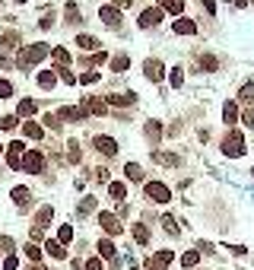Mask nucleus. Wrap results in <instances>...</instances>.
<instances>
[{"label":"nucleus","mask_w":254,"mask_h":270,"mask_svg":"<svg viewBox=\"0 0 254 270\" xmlns=\"http://www.w3.org/2000/svg\"><path fill=\"white\" fill-rule=\"evenodd\" d=\"M51 219H54V207H51V204H42V207L35 210V229H48Z\"/></svg>","instance_id":"nucleus-23"},{"label":"nucleus","mask_w":254,"mask_h":270,"mask_svg":"<svg viewBox=\"0 0 254 270\" xmlns=\"http://www.w3.org/2000/svg\"><path fill=\"white\" fill-rule=\"evenodd\" d=\"M19 172H25V175H42V172H45V153H42V150H25L23 168H19Z\"/></svg>","instance_id":"nucleus-9"},{"label":"nucleus","mask_w":254,"mask_h":270,"mask_svg":"<svg viewBox=\"0 0 254 270\" xmlns=\"http://www.w3.org/2000/svg\"><path fill=\"white\" fill-rule=\"evenodd\" d=\"M96 248H99V258H102V261H108V264L115 267V270H121V264H124V261H121V254H118V245H115V239L102 235Z\"/></svg>","instance_id":"nucleus-6"},{"label":"nucleus","mask_w":254,"mask_h":270,"mask_svg":"<svg viewBox=\"0 0 254 270\" xmlns=\"http://www.w3.org/2000/svg\"><path fill=\"white\" fill-rule=\"evenodd\" d=\"M32 270H48V267H42V264H35V267H32Z\"/></svg>","instance_id":"nucleus-58"},{"label":"nucleus","mask_w":254,"mask_h":270,"mask_svg":"<svg viewBox=\"0 0 254 270\" xmlns=\"http://www.w3.org/2000/svg\"><path fill=\"white\" fill-rule=\"evenodd\" d=\"M165 73H169V67H165V60L159 57H143V77L150 80V83H165Z\"/></svg>","instance_id":"nucleus-7"},{"label":"nucleus","mask_w":254,"mask_h":270,"mask_svg":"<svg viewBox=\"0 0 254 270\" xmlns=\"http://www.w3.org/2000/svg\"><path fill=\"white\" fill-rule=\"evenodd\" d=\"M23 251H25V258H29L32 264H38V261H42V254H45V248H38V242H29Z\"/></svg>","instance_id":"nucleus-39"},{"label":"nucleus","mask_w":254,"mask_h":270,"mask_svg":"<svg viewBox=\"0 0 254 270\" xmlns=\"http://www.w3.org/2000/svg\"><path fill=\"white\" fill-rule=\"evenodd\" d=\"M133 242H137V245H146V242H150V226H146L143 219L133 222Z\"/></svg>","instance_id":"nucleus-37"},{"label":"nucleus","mask_w":254,"mask_h":270,"mask_svg":"<svg viewBox=\"0 0 254 270\" xmlns=\"http://www.w3.org/2000/svg\"><path fill=\"white\" fill-rule=\"evenodd\" d=\"M51 54V48L45 42H35V45H23L19 48V57H16V67H32V64H42L45 57Z\"/></svg>","instance_id":"nucleus-3"},{"label":"nucleus","mask_w":254,"mask_h":270,"mask_svg":"<svg viewBox=\"0 0 254 270\" xmlns=\"http://www.w3.org/2000/svg\"><path fill=\"white\" fill-rule=\"evenodd\" d=\"M19 267V258H16V254H6V258H3V270H16Z\"/></svg>","instance_id":"nucleus-53"},{"label":"nucleus","mask_w":254,"mask_h":270,"mask_svg":"<svg viewBox=\"0 0 254 270\" xmlns=\"http://www.w3.org/2000/svg\"><path fill=\"white\" fill-rule=\"evenodd\" d=\"M99 80H102V73H99V70H86V73H79V77H76V83H83V86H96Z\"/></svg>","instance_id":"nucleus-42"},{"label":"nucleus","mask_w":254,"mask_h":270,"mask_svg":"<svg viewBox=\"0 0 254 270\" xmlns=\"http://www.w3.org/2000/svg\"><path fill=\"white\" fill-rule=\"evenodd\" d=\"M165 77H169V86H172V89H181V86H184V67H169V73H165Z\"/></svg>","instance_id":"nucleus-33"},{"label":"nucleus","mask_w":254,"mask_h":270,"mask_svg":"<svg viewBox=\"0 0 254 270\" xmlns=\"http://www.w3.org/2000/svg\"><path fill=\"white\" fill-rule=\"evenodd\" d=\"M23 156H25V143L23 140H13V143L6 146V165H10L13 172H19V168H23Z\"/></svg>","instance_id":"nucleus-14"},{"label":"nucleus","mask_w":254,"mask_h":270,"mask_svg":"<svg viewBox=\"0 0 254 270\" xmlns=\"http://www.w3.org/2000/svg\"><path fill=\"white\" fill-rule=\"evenodd\" d=\"M38 26H42V29H51V26H54V13H45V16L38 19Z\"/></svg>","instance_id":"nucleus-54"},{"label":"nucleus","mask_w":254,"mask_h":270,"mask_svg":"<svg viewBox=\"0 0 254 270\" xmlns=\"http://www.w3.org/2000/svg\"><path fill=\"white\" fill-rule=\"evenodd\" d=\"M83 108H86L89 114H99V118L111 114V108H108V102H105L102 96H86V99H83Z\"/></svg>","instance_id":"nucleus-17"},{"label":"nucleus","mask_w":254,"mask_h":270,"mask_svg":"<svg viewBox=\"0 0 254 270\" xmlns=\"http://www.w3.org/2000/svg\"><path fill=\"white\" fill-rule=\"evenodd\" d=\"M45 254L54 261H67V245H61L57 239H45Z\"/></svg>","instance_id":"nucleus-24"},{"label":"nucleus","mask_w":254,"mask_h":270,"mask_svg":"<svg viewBox=\"0 0 254 270\" xmlns=\"http://www.w3.org/2000/svg\"><path fill=\"white\" fill-rule=\"evenodd\" d=\"M57 118L61 121H70V124H86V121H89V111H86L83 105H64L61 111H57Z\"/></svg>","instance_id":"nucleus-15"},{"label":"nucleus","mask_w":254,"mask_h":270,"mask_svg":"<svg viewBox=\"0 0 254 270\" xmlns=\"http://www.w3.org/2000/svg\"><path fill=\"white\" fill-rule=\"evenodd\" d=\"M64 16H67V23H70V26H79V23H83L76 0H67V3H64Z\"/></svg>","instance_id":"nucleus-32"},{"label":"nucleus","mask_w":254,"mask_h":270,"mask_svg":"<svg viewBox=\"0 0 254 270\" xmlns=\"http://www.w3.org/2000/svg\"><path fill=\"white\" fill-rule=\"evenodd\" d=\"M57 77H61V83H67V86H76V73H73L70 67H61V70H57Z\"/></svg>","instance_id":"nucleus-46"},{"label":"nucleus","mask_w":254,"mask_h":270,"mask_svg":"<svg viewBox=\"0 0 254 270\" xmlns=\"http://www.w3.org/2000/svg\"><path fill=\"white\" fill-rule=\"evenodd\" d=\"M57 242H61V245H70L73 242V226L70 222H61V229H57Z\"/></svg>","instance_id":"nucleus-43"},{"label":"nucleus","mask_w":254,"mask_h":270,"mask_svg":"<svg viewBox=\"0 0 254 270\" xmlns=\"http://www.w3.org/2000/svg\"><path fill=\"white\" fill-rule=\"evenodd\" d=\"M248 3H251V0H232V6H235V10H245Z\"/></svg>","instance_id":"nucleus-57"},{"label":"nucleus","mask_w":254,"mask_h":270,"mask_svg":"<svg viewBox=\"0 0 254 270\" xmlns=\"http://www.w3.org/2000/svg\"><path fill=\"white\" fill-rule=\"evenodd\" d=\"M162 19H165V13L159 10V6H143V10L137 13V29L152 32V29H159V26H162Z\"/></svg>","instance_id":"nucleus-4"},{"label":"nucleus","mask_w":254,"mask_h":270,"mask_svg":"<svg viewBox=\"0 0 254 270\" xmlns=\"http://www.w3.org/2000/svg\"><path fill=\"white\" fill-rule=\"evenodd\" d=\"M76 213H79V216H92V213H99V197H92V194H86V197L79 200Z\"/></svg>","instance_id":"nucleus-29"},{"label":"nucleus","mask_w":254,"mask_h":270,"mask_svg":"<svg viewBox=\"0 0 254 270\" xmlns=\"http://www.w3.org/2000/svg\"><path fill=\"white\" fill-rule=\"evenodd\" d=\"M219 57L213 51H203V54H197V60H194V67H191V73H216L219 70Z\"/></svg>","instance_id":"nucleus-11"},{"label":"nucleus","mask_w":254,"mask_h":270,"mask_svg":"<svg viewBox=\"0 0 254 270\" xmlns=\"http://www.w3.org/2000/svg\"><path fill=\"white\" fill-rule=\"evenodd\" d=\"M99 19H102V26H108V29H121L124 13L118 10L115 3H102V6H99Z\"/></svg>","instance_id":"nucleus-10"},{"label":"nucleus","mask_w":254,"mask_h":270,"mask_svg":"<svg viewBox=\"0 0 254 270\" xmlns=\"http://www.w3.org/2000/svg\"><path fill=\"white\" fill-rule=\"evenodd\" d=\"M13 92H16V89H13L10 80H0V99H13Z\"/></svg>","instance_id":"nucleus-49"},{"label":"nucleus","mask_w":254,"mask_h":270,"mask_svg":"<svg viewBox=\"0 0 254 270\" xmlns=\"http://www.w3.org/2000/svg\"><path fill=\"white\" fill-rule=\"evenodd\" d=\"M169 32H172V35H178V38H184V35H197V23H194L191 16H178L175 23L169 26Z\"/></svg>","instance_id":"nucleus-16"},{"label":"nucleus","mask_w":254,"mask_h":270,"mask_svg":"<svg viewBox=\"0 0 254 270\" xmlns=\"http://www.w3.org/2000/svg\"><path fill=\"white\" fill-rule=\"evenodd\" d=\"M124 178L127 181H133V185H143V178H146V172H143V165L140 162H124Z\"/></svg>","instance_id":"nucleus-21"},{"label":"nucleus","mask_w":254,"mask_h":270,"mask_svg":"<svg viewBox=\"0 0 254 270\" xmlns=\"http://www.w3.org/2000/svg\"><path fill=\"white\" fill-rule=\"evenodd\" d=\"M108 102V108H124V105H137V92H115V96H108L105 99Z\"/></svg>","instance_id":"nucleus-20"},{"label":"nucleus","mask_w":254,"mask_h":270,"mask_svg":"<svg viewBox=\"0 0 254 270\" xmlns=\"http://www.w3.org/2000/svg\"><path fill=\"white\" fill-rule=\"evenodd\" d=\"M16 3H25V0H16Z\"/></svg>","instance_id":"nucleus-59"},{"label":"nucleus","mask_w":254,"mask_h":270,"mask_svg":"<svg viewBox=\"0 0 254 270\" xmlns=\"http://www.w3.org/2000/svg\"><path fill=\"white\" fill-rule=\"evenodd\" d=\"M223 248H226L229 254H235V258H248V248H245V245H232V242H223Z\"/></svg>","instance_id":"nucleus-45"},{"label":"nucleus","mask_w":254,"mask_h":270,"mask_svg":"<svg viewBox=\"0 0 254 270\" xmlns=\"http://www.w3.org/2000/svg\"><path fill=\"white\" fill-rule=\"evenodd\" d=\"M92 150H96L99 156H105V159H115L118 153H121V143H118L111 134H96V137H92Z\"/></svg>","instance_id":"nucleus-5"},{"label":"nucleus","mask_w":254,"mask_h":270,"mask_svg":"<svg viewBox=\"0 0 254 270\" xmlns=\"http://www.w3.org/2000/svg\"><path fill=\"white\" fill-rule=\"evenodd\" d=\"M16 124H19L16 114H3V118H0V131H13Z\"/></svg>","instance_id":"nucleus-48"},{"label":"nucleus","mask_w":254,"mask_h":270,"mask_svg":"<svg viewBox=\"0 0 254 270\" xmlns=\"http://www.w3.org/2000/svg\"><path fill=\"white\" fill-rule=\"evenodd\" d=\"M200 3H203V10L210 13V16H216V0H200Z\"/></svg>","instance_id":"nucleus-56"},{"label":"nucleus","mask_w":254,"mask_h":270,"mask_svg":"<svg viewBox=\"0 0 254 270\" xmlns=\"http://www.w3.org/2000/svg\"><path fill=\"white\" fill-rule=\"evenodd\" d=\"M76 48H83V51H102V38L99 35H89V32H79L76 35Z\"/></svg>","instance_id":"nucleus-19"},{"label":"nucleus","mask_w":254,"mask_h":270,"mask_svg":"<svg viewBox=\"0 0 254 270\" xmlns=\"http://www.w3.org/2000/svg\"><path fill=\"white\" fill-rule=\"evenodd\" d=\"M194 248H197L200 254H213V251H216V245H213V242H206V239H197V242H194Z\"/></svg>","instance_id":"nucleus-47"},{"label":"nucleus","mask_w":254,"mask_h":270,"mask_svg":"<svg viewBox=\"0 0 254 270\" xmlns=\"http://www.w3.org/2000/svg\"><path fill=\"white\" fill-rule=\"evenodd\" d=\"M0 153H3V146H0Z\"/></svg>","instance_id":"nucleus-61"},{"label":"nucleus","mask_w":254,"mask_h":270,"mask_svg":"<svg viewBox=\"0 0 254 270\" xmlns=\"http://www.w3.org/2000/svg\"><path fill=\"white\" fill-rule=\"evenodd\" d=\"M10 197H13V204H16L19 210H25V207L32 204V191H29L25 185H16V188L10 191Z\"/></svg>","instance_id":"nucleus-22"},{"label":"nucleus","mask_w":254,"mask_h":270,"mask_svg":"<svg viewBox=\"0 0 254 270\" xmlns=\"http://www.w3.org/2000/svg\"><path fill=\"white\" fill-rule=\"evenodd\" d=\"M159 222H162V232H165V235H172V239H178V235H181V226H178V219H175L172 213H165Z\"/></svg>","instance_id":"nucleus-30"},{"label":"nucleus","mask_w":254,"mask_h":270,"mask_svg":"<svg viewBox=\"0 0 254 270\" xmlns=\"http://www.w3.org/2000/svg\"><path fill=\"white\" fill-rule=\"evenodd\" d=\"M235 102H242L245 108H254V80H248V83L238 86V99Z\"/></svg>","instance_id":"nucleus-27"},{"label":"nucleus","mask_w":254,"mask_h":270,"mask_svg":"<svg viewBox=\"0 0 254 270\" xmlns=\"http://www.w3.org/2000/svg\"><path fill=\"white\" fill-rule=\"evenodd\" d=\"M0 45H3V48H19V32H3V35H0Z\"/></svg>","instance_id":"nucleus-44"},{"label":"nucleus","mask_w":254,"mask_h":270,"mask_svg":"<svg viewBox=\"0 0 254 270\" xmlns=\"http://www.w3.org/2000/svg\"><path fill=\"white\" fill-rule=\"evenodd\" d=\"M152 261H159V264H165V267H172V261H175V251L172 248H159L156 254H150Z\"/></svg>","instance_id":"nucleus-40"},{"label":"nucleus","mask_w":254,"mask_h":270,"mask_svg":"<svg viewBox=\"0 0 254 270\" xmlns=\"http://www.w3.org/2000/svg\"><path fill=\"white\" fill-rule=\"evenodd\" d=\"M152 159H156L159 165H169V168H178V165H181V156H178V153H162V150H152Z\"/></svg>","instance_id":"nucleus-28"},{"label":"nucleus","mask_w":254,"mask_h":270,"mask_svg":"<svg viewBox=\"0 0 254 270\" xmlns=\"http://www.w3.org/2000/svg\"><path fill=\"white\" fill-rule=\"evenodd\" d=\"M35 111H38V102H35V99H23V102L16 105V118H32Z\"/></svg>","instance_id":"nucleus-34"},{"label":"nucleus","mask_w":254,"mask_h":270,"mask_svg":"<svg viewBox=\"0 0 254 270\" xmlns=\"http://www.w3.org/2000/svg\"><path fill=\"white\" fill-rule=\"evenodd\" d=\"M67 159H70L73 165L83 159V153H79V140H67Z\"/></svg>","instance_id":"nucleus-41"},{"label":"nucleus","mask_w":254,"mask_h":270,"mask_svg":"<svg viewBox=\"0 0 254 270\" xmlns=\"http://www.w3.org/2000/svg\"><path fill=\"white\" fill-rule=\"evenodd\" d=\"M108 197L115 204H127V181H108Z\"/></svg>","instance_id":"nucleus-25"},{"label":"nucleus","mask_w":254,"mask_h":270,"mask_svg":"<svg viewBox=\"0 0 254 270\" xmlns=\"http://www.w3.org/2000/svg\"><path fill=\"white\" fill-rule=\"evenodd\" d=\"M219 153H223L226 159H242L245 153H248V143H245V134L238 131V127H229V131L219 137Z\"/></svg>","instance_id":"nucleus-1"},{"label":"nucleus","mask_w":254,"mask_h":270,"mask_svg":"<svg viewBox=\"0 0 254 270\" xmlns=\"http://www.w3.org/2000/svg\"><path fill=\"white\" fill-rule=\"evenodd\" d=\"M99 226H102V232L108 235V239H115V235L124 232V222L115 210H99Z\"/></svg>","instance_id":"nucleus-8"},{"label":"nucleus","mask_w":254,"mask_h":270,"mask_svg":"<svg viewBox=\"0 0 254 270\" xmlns=\"http://www.w3.org/2000/svg\"><path fill=\"white\" fill-rule=\"evenodd\" d=\"M35 83L42 86V89H54V86H57V73H54V70H42V73L35 77Z\"/></svg>","instance_id":"nucleus-36"},{"label":"nucleus","mask_w":254,"mask_h":270,"mask_svg":"<svg viewBox=\"0 0 254 270\" xmlns=\"http://www.w3.org/2000/svg\"><path fill=\"white\" fill-rule=\"evenodd\" d=\"M156 6L162 13H172V16H184V0H156Z\"/></svg>","instance_id":"nucleus-26"},{"label":"nucleus","mask_w":254,"mask_h":270,"mask_svg":"<svg viewBox=\"0 0 254 270\" xmlns=\"http://www.w3.org/2000/svg\"><path fill=\"white\" fill-rule=\"evenodd\" d=\"M200 258H203V254H200L197 248H188V251L181 254V267H184V270H197V264H200Z\"/></svg>","instance_id":"nucleus-31"},{"label":"nucleus","mask_w":254,"mask_h":270,"mask_svg":"<svg viewBox=\"0 0 254 270\" xmlns=\"http://www.w3.org/2000/svg\"><path fill=\"white\" fill-rule=\"evenodd\" d=\"M219 114H223V124L226 127H235L238 121H242V108H238L235 99H226V102L219 105Z\"/></svg>","instance_id":"nucleus-13"},{"label":"nucleus","mask_w":254,"mask_h":270,"mask_svg":"<svg viewBox=\"0 0 254 270\" xmlns=\"http://www.w3.org/2000/svg\"><path fill=\"white\" fill-rule=\"evenodd\" d=\"M143 267H146V270H169L165 264H159V261H152V258H146V261H143Z\"/></svg>","instance_id":"nucleus-55"},{"label":"nucleus","mask_w":254,"mask_h":270,"mask_svg":"<svg viewBox=\"0 0 254 270\" xmlns=\"http://www.w3.org/2000/svg\"><path fill=\"white\" fill-rule=\"evenodd\" d=\"M23 134H25L29 140H42V137H45V127L35 124V121H25V124H23Z\"/></svg>","instance_id":"nucleus-38"},{"label":"nucleus","mask_w":254,"mask_h":270,"mask_svg":"<svg viewBox=\"0 0 254 270\" xmlns=\"http://www.w3.org/2000/svg\"><path fill=\"white\" fill-rule=\"evenodd\" d=\"M83 270H105V264H102V258L96 254V258H89V261L83 264Z\"/></svg>","instance_id":"nucleus-52"},{"label":"nucleus","mask_w":254,"mask_h":270,"mask_svg":"<svg viewBox=\"0 0 254 270\" xmlns=\"http://www.w3.org/2000/svg\"><path fill=\"white\" fill-rule=\"evenodd\" d=\"M108 70L115 73V77H121V73L130 70V54L127 51H118V54H111L108 57Z\"/></svg>","instance_id":"nucleus-18"},{"label":"nucleus","mask_w":254,"mask_h":270,"mask_svg":"<svg viewBox=\"0 0 254 270\" xmlns=\"http://www.w3.org/2000/svg\"><path fill=\"white\" fill-rule=\"evenodd\" d=\"M251 175H254V165H251Z\"/></svg>","instance_id":"nucleus-60"},{"label":"nucleus","mask_w":254,"mask_h":270,"mask_svg":"<svg viewBox=\"0 0 254 270\" xmlns=\"http://www.w3.org/2000/svg\"><path fill=\"white\" fill-rule=\"evenodd\" d=\"M162 121L159 118H150V121H143V137H146V143L152 146V150H159V143H162Z\"/></svg>","instance_id":"nucleus-12"},{"label":"nucleus","mask_w":254,"mask_h":270,"mask_svg":"<svg viewBox=\"0 0 254 270\" xmlns=\"http://www.w3.org/2000/svg\"><path fill=\"white\" fill-rule=\"evenodd\" d=\"M242 124L248 127V131H254V108H245L242 111Z\"/></svg>","instance_id":"nucleus-51"},{"label":"nucleus","mask_w":254,"mask_h":270,"mask_svg":"<svg viewBox=\"0 0 254 270\" xmlns=\"http://www.w3.org/2000/svg\"><path fill=\"white\" fill-rule=\"evenodd\" d=\"M143 197L150 200V204H156V207L172 204V188H169V181H162V178L143 181Z\"/></svg>","instance_id":"nucleus-2"},{"label":"nucleus","mask_w":254,"mask_h":270,"mask_svg":"<svg viewBox=\"0 0 254 270\" xmlns=\"http://www.w3.org/2000/svg\"><path fill=\"white\" fill-rule=\"evenodd\" d=\"M45 127L48 131H61V118L57 114H45Z\"/></svg>","instance_id":"nucleus-50"},{"label":"nucleus","mask_w":254,"mask_h":270,"mask_svg":"<svg viewBox=\"0 0 254 270\" xmlns=\"http://www.w3.org/2000/svg\"><path fill=\"white\" fill-rule=\"evenodd\" d=\"M51 57H54V70H61V67H70V51L64 48V45H57V48H51Z\"/></svg>","instance_id":"nucleus-35"}]
</instances>
